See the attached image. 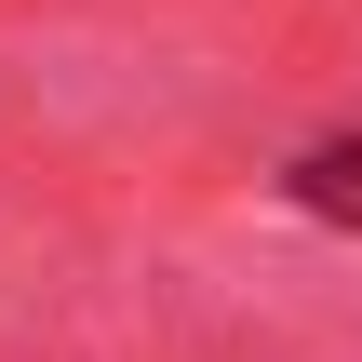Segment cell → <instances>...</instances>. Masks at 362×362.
Segmentation results:
<instances>
[{"label": "cell", "mask_w": 362, "mask_h": 362, "mask_svg": "<svg viewBox=\"0 0 362 362\" xmlns=\"http://www.w3.org/2000/svg\"><path fill=\"white\" fill-rule=\"evenodd\" d=\"M296 202L336 215V228H362V134H322V148L296 161Z\"/></svg>", "instance_id": "obj_1"}]
</instances>
